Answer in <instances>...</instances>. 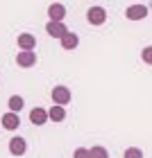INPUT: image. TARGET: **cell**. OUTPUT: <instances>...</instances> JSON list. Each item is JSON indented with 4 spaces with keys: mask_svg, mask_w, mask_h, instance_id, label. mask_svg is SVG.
<instances>
[{
    "mask_svg": "<svg viewBox=\"0 0 152 158\" xmlns=\"http://www.w3.org/2000/svg\"><path fill=\"white\" fill-rule=\"evenodd\" d=\"M86 20H89L91 25H102L107 20V9L105 7H91V9L86 11Z\"/></svg>",
    "mask_w": 152,
    "mask_h": 158,
    "instance_id": "1",
    "label": "cell"
},
{
    "mask_svg": "<svg viewBox=\"0 0 152 158\" xmlns=\"http://www.w3.org/2000/svg\"><path fill=\"white\" fill-rule=\"evenodd\" d=\"M70 99H73V95H70V90L66 88V86H57V88H52V102L55 104L66 106V104H70Z\"/></svg>",
    "mask_w": 152,
    "mask_h": 158,
    "instance_id": "2",
    "label": "cell"
},
{
    "mask_svg": "<svg viewBox=\"0 0 152 158\" xmlns=\"http://www.w3.org/2000/svg\"><path fill=\"white\" fill-rule=\"evenodd\" d=\"M16 63L20 68H32L34 63H37V54H34L32 50H20L18 56H16Z\"/></svg>",
    "mask_w": 152,
    "mask_h": 158,
    "instance_id": "3",
    "label": "cell"
},
{
    "mask_svg": "<svg viewBox=\"0 0 152 158\" xmlns=\"http://www.w3.org/2000/svg\"><path fill=\"white\" fill-rule=\"evenodd\" d=\"M46 32H48V34H50V36H52V39H61L64 34L68 32V27L64 25L61 20H50V23L46 25Z\"/></svg>",
    "mask_w": 152,
    "mask_h": 158,
    "instance_id": "4",
    "label": "cell"
},
{
    "mask_svg": "<svg viewBox=\"0 0 152 158\" xmlns=\"http://www.w3.org/2000/svg\"><path fill=\"white\" fill-rule=\"evenodd\" d=\"M125 16H127L129 20H141V18L148 16V7H145V5H132V7H127Z\"/></svg>",
    "mask_w": 152,
    "mask_h": 158,
    "instance_id": "5",
    "label": "cell"
},
{
    "mask_svg": "<svg viewBox=\"0 0 152 158\" xmlns=\"http://www.w3.org/2000/svg\"><path fill=\"white\" fill-rule=\"evenodd\" d=\"M18 124H20V118H18L16 111H9V113H5V115H2V127L7 129V131L18 129Z\"/></svg>",
    "mask_w": 152,
    "mask_h": 158,
    "instance_id": "6",
    "label": "cell"
},
{
    "mask_svg": "<svg viewBox=\"0 0 152 158\" xmlns=\"http://www.w3.org/2000/svg\"><path fill=\"white\" fill-rule=\"evenodd\" d=\"M30 120H32V124H37V127L46 124V122H48V111L41 109V106H37V109L30 111Z\"/></svg>",
    "mask_w": 152,
    "mask_h": 158,
    "instance_id": "7",
    "label": "cell"
},
{
    "mask_svg": "<svg viewBox=\"0 0 152 158\" xmlns=\"http://www.w3.org/2000/svg\"><path fill=\"white\" fill-rule=\"evenodd\" d=\"M25 149H27V145H25V140H23V138H18V135H16V138H11V140H9V152H11L14 156H23V154H25Z\"/></svg>",
    "mask_w": 152,
    "mask_h": 158,
    "instance_id": "8",
    "label": "cell"
},
{
    "mask_svg": "<svg viewBox=\"0 0 152 158\" xmlns=\"http://www.w3.org/2000/svg\"><path fill=\"white\" fill-rule=\"evenodd\" d=\"M48 16H50V20H64V16H66V7L59 5V2L50 5L48 7Z\"/></svg>",
    "mask_w": 152,
    "mask_h": 158,
    "instance_id": "9",
    "label": "cell"
},
{
    "mask_svg": "<svg viewBox=\"0 0 152 158\" xmlns=\"http://www.w3.org/2000/svg\"><path fill=\"white\" fill-rule=\"evenodd\" d=\"M77 43H79V36H77V34H73V32H66V34L61 36V48H64V50H75Z\"/></svg>",
    "mask_w": 152,
    "mask_h": 158,
    "instance_id": "10",
    "label": "cell"
},
{
    "mask_svg": "<svg viewBox=\"0 0 152 158\" xmlns=\"http://www.w3.org/2000/svg\"><path fill=\"white\" fill-rule=\"evenodd\" d=\"M64 118H66V109H64L61 104H52V109L48 111V120H52V122H61Z\"/></svg>",
    "mask_w": 152,
    "mask_h": 158,
    "instance_id": "11",
    "label": "cell"
},
{
    "mask_svg": "<svg viewBox=\"0 0 152 158\" xmlns=\"http://www.w3.org/2000/svg\"><path fill=\"white\" fill-rule=\"evenodd\" d=\"M18 45H20V50H34L37 39H34L32 34H20L18 36Z\"/></svg>",
    "mask_w": 152,
    "mask_h": 158,
    "instance_id": "12",
    "label": "cell"
},
{
    "mask_svg": "<svg viewBox=\"0 0 152 158\" xmlns=\"http://www.w3.org/2000/svg\"><path fill=\"white\" fill-rule=\"evenodd\" d=\"M23 97H18V95H14V97H9V111H20V109H23Z\"/></svg>",
    "mask_w": 152,
    "mask_h": 158,
    "instance_id": "13",
    "label": "cell"
},
{
    "mask_svg": "<svg viewBox=\"0 0 152 158\" xmlns=\"http://www.w3.org/2000/svg\"><path fill=\"white\" fill-rule=\"evenodd\" d=\"M109 154H107V149L105 147H93L89 149V158H107Z\"/></svg>",
    "mask_w": 152,
    "mask_h": 158,
    "instance_id": "14",
    "label": "cell"
},
{
    "mask_svg": "<svg viewBox=\"0 0 152 158\" xmlns=\"http://www.w3.org/2000/svg\"><path fill=\"white\" fill-rule=\"evenodd\" d=\"M141 59H143V63H148V66H152V45L143 48V52H141Z\"/></svg>",
    "mask_w": 152,
    "mask_h": 158,
    "instance_id": "15",
    "label": "cell"
},
{
    "mask_svg": "<svg viewBox=\"0 0 152 158\" xmlns=\"http://www.w3.org/2000/svg\"><path fill=\"white\" fill-rule=\"evenodd\" d=\"M125 158H141L143 156V152L141 149H136V147H129V149H125V154H123Z\"/></svg>",
    "mask_w": 152,
    "mask_h": 158,
    "instance_id": "16",
    "label": "cell"
},
{
    "mask_svg": "<svg viewBox=\"0 0 152 158\" xmlns=\"http://www.w3.org/2000/svg\"><path fill=\"white\" fill-rule=\"evenodd\" d=\"M73 156H75V158H86V156H89V149H84V147H79V149H77V152H75Z\"/></svg>",
    "mask_w": 152,
    "mask_h": 158,
    "instance_id": "17",
    "label": "cell"
}]
</instances>
